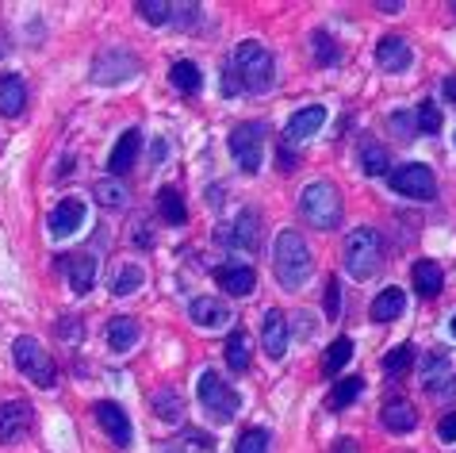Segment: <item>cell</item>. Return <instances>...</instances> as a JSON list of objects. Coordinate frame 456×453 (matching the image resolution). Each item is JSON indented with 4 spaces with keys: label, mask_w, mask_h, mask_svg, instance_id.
<instances>
[{
    "label": "cell",
    "mask_w": 456,
    "mask_h": 453,
    "mask_svg": "<svg viewBox=\"0 0 456 453\" xmlns=\"http://www.w3.org/2000/svg\"><path fill=\"white\" fill-rule=\"evenodd\" d=\"M379 419H384L387 431L407 434V431H414L418 415H414V408L407 404V399H391V404H384V411H379Z\"/></svg>",
    "instance_id": "obj_24"
},
{
    "label": "cell",
    "mask_w": 456,
    "mask_h": 453,
    "mask_svg": "<svg viewBox=\"0 0 456 453\" xmlns=\"http://www.w3.org/2000/svg\"><path fill=\"white\" fill-rule=\"evenodd\" d=\"M299 211H303V219H307L311 226H319V231H330V226L341 223V193H338L330 181H314V185L303 188Z\"/></svg>",
    "instance_id": "obj_4"
},
{
    "label": "cell",
    "mask_w": 456,
    "mask_h": 453,
    "mask_svg": "<svg viewBox=\"0 0 456 453\" xmlns=\"http://www.w3.org/2000/svg\"><path fill=\"white\" fill-rule=\"evenodd\" d=\"M138 73V58L131 50H108V54L96 58V73L93 78L100 85H119V81H131Z\"/></svg>",
    "instance_id": "obj_10"
},
{
    "label": "cell",
    "mask_w": 456,
    "mask_h": 453,
    "mask_svg": "<svg viewBox=\"0 0 456 453\" xmlns=\"http://www.w3.org/2000/svg\"><path fill=\"white\" fill-rule=\"evenodd\" d=\"M196 392H200V404H204L208 419H215V423H231L234 415H238V408H242V399H238V392H234V388L226 384L215 369L200 373Z\"/></svg>",
    "instance_id": "obj_6"
},
{
    "label": "cell",
    "mask_w": 456,
    "mask_h": 453,
    "mask_svg": "<svg viewBox=\"0 0 456 453\" xmlns=\"http://www.w3.org/2000/svg\"><path fill=\"white\" fill-rule=\"evenodd\" d=\"M334 453H361V449H357V442H353V438H341Z\"/></svg>",
    "instance_id": "obj_46"
},
{
    "label": "cell",
    "mask_w": 456,
    "mask_h": 453,
    "mask_svg": "<svg viewBox=\"0 0 456 453\" xmlns=\"http://www.w3.org/2000/svg\"><path fill=\"white\" fill-rule=\"evenodd\" d=\"M188 316H192L200 331H219V326L231 323V308L215 296H196L192 304H188Z\"/></svg>",
    "instance_id": "obj_14"
},
{
    "label": "cell",
    "mask_w": 456,
    "mask_h": 453,
    "mask_svg": "<svg viewBox=\"0 0 456 453\" xmlns=\"http://www.w3.org/2000/svg\"><path fill=\"white\" fill-rule=\"evenodd\" d=\"M169 81H173V89H181V93L204 89V73L196 70V62H176V66L169 70Z\"/></svg>",
    "instance_id": "obj_28"
},
{
    "label": "cell",
    "mask_w": 456,
    "mask_h": 453,
    "mask_svg": "<svg viewBox=\"0 0 456 453\" xmlns=\"http://www.w3.org/2000/svg\"><path fill=\"white\" fill-rule=\"evenodd\" d=\"M234 453H269V431H261V426H253L238 438V449Z\"/></svg>",
    "instance_id": "obj_38"
},
{
    "label": "cell",
    "mask_w": 456,
    "mask_h": 453,
    "mask_svg": "<svg viewBox=\"0 0 456 453\" xmlns=\"http://www.w3.org/2000/svg\"><path fill=\"white\" fill-rule=\"evenodd\" d=\"M361 169L364 173H369V177H379V173H387V150L384 146H379V143H372V138H369V143H361Z\"/></svg>",
    "instance_id": "obj_29"
},
{
    "label": "cell",
    "mask_w": 456,
    "mask_h": 453,
    "mask_svg": "<svg viewBox=\"0 0 456 453\" xmlns=\"http://www.w3.org/2000/svg\"><path fill=\"white\" fill-rule=\"evenodd\" d=\"M273 269H276V281H281L288 292H296L311 281V269H314V258H311V246L303 243L299 231H281L273 243Z\"/></svg>",
    "instance_id": "obj_1"
},
{
    "label": "cell",
    "mask_w": 456,
    "mask_h": 453,
    "mask_svg": "<svg viewBox=\"0 0 456 453\" xmlns=\"http://www.w3.org/2000/svg\"><path fill=\"white\" fill-rule=\"evenodd\" d=\"M281 169H284V173L296 169V154H291V146H288V143L281 146Z\"/></svg>",
    "instance_id": "obj_44"
},
{
    "label": "cell",
    "mask_w": 456,
    "mask_h": 453,
    "mask_svg": "<svg viewBox=\"0 0 456 453\" xmlns=\"http://www.w3.org/2000/svg\"><path fill=\"white\" fill-rule=\"evenodd\" d=\"M414 119H418V131H426V135H437L441 131V108L429 104V100H422V104L414 108Z\"/></svg>",
    "instance_id": "obj_36"
},
{
    "label": "cell",
    "mask_w": 456,
    "mask_h": 453,
    "mask_svg": "<svg viewBox=\"0 0 456 453\" xmlns=\"http://www.w3.org/2000/svg\"><path fill=\"white\" fill-rule=\"evenodd\" d=\"M338 311H341V284L330 276L326 281V316H338Z\"/></svg>",
    "instance_id": "obj_42"
},
{
    "label": "cell",
    "mask_w": 456,
    "mask_h": 453,
    "mask_svg": "<svg viewBox=\"0 0 456 453\" xmlns=\"http://www.w3.org/2000/svg\"><path fill=\"white\" fill-rule=\"evenodd\" d=\"M81 223H85V204L81 200H61V204L50 211V235H58V238L73 235Z\"/></svg>",
    "instance_id": "obj_20"
},
{
    "label": "cell",
    "mask_w": 456,
    "mask_h": 453,
    "mask_svg": "<svg viewBox=\"0 0 456 453\" xmlns=\"http://www.w3.org/2000/svg\"><path fill=\"white\" fill-rule=\"evenodd\" d=\"M353 358V338H346V334H341V338H334V346L330 350H326V354H322V373H338V369H346V361Z\"/></svg>",
    "instance_id": "obj_32"
},
{
    "label": "cell",
    "mask_w": 456,
    "mask_h": 453,
    "mask_svg": "<svg viewBox=\"0 0 456 453\" xmlns=\"http://www.w3.org/2000/svg\"><path fill=\"white\" fill-rule=\"evenodd\" d=\"M93 415H96V423L104 426V434H108L119 449L131 446V434H134V431H131V419H126V411L116 404V399H96Z\"/></svg>",
    "instance_id": "obj_9"
},
{
    "label": "cell",
    "mask_w": 456,
    "mask_h": 453,
    "mask_svg": "<svg viewBox=\"0 0 456 453\" xmlns=\"http://www.w3.org/2000/svg\"><path fill=\"white\" fill-rule=\"evenodd\" d=\"M158 211H161V219L173 223V226H181L188 219V208H184V200H181V193H176L173 185H166L158 193Z\"/></svg>",
    "instance_id": "obj_27"
},
{
    "label": "cell",
    "mask_w": 456,
    "mask_h": 453,
    "mask_svg": "<svg viewBox=\"0 0 456 453\" xmlns=\"http://www.w3.org/2000/svg\"><path fill=\"white\" fill-rule=\"evenodd\" d=\"M452 12H456V4H452Z\"/></svg>",
    "instance_id": "obj_49"
},
{
    "label": "cell",
    "mask_w": 456,
    "mask_h": 453,
    "mask_svg": "<svg viewBox=\"0 0 456 453\" xmlns=\"http://www.w3.org/2000/svg\"><path fill=\"white\" fill-rule=\"evenodd\" d=\"M142 281H146L142 266H119L116 273H111V292H116V296H131Z\"/></svg>",
    "instance_id": "obj_31"
},
{
    "label": "cell",
    "mask_w": 456,
    "mask_h": 453,
    "mask_svg": "<svg viewBox=\"0 0 456 453\" xmlns=\"http://www.w3.org/2000/svg\"><path fill=\"white\" fill-rule=\"evenodd\" d=\"M261 346H265V354H269L273 361H281V358L288 354V319H284L281 308H269V311H265Z\"/></svg>",
    "instance_id": "obj_12"
},
{
    "label": "cell",
    "mask_w": 456,
    "mask_h": 453,
    "mask_svg": "<svg viewBox=\"0 0 456 453\" xmlns=\"http://www.w3.org/2000/svg\"><path fill=\"white\" fill-rule=\"evenodd\" d=\"M376 62H379V70H387V73H403L411 66V46L403 35H384L376 46Z\"/></svg>",
    "instance_id": "obj_15"
},
{
    "label": "cell",
    "mask_w": 456,
    "mask_h": 453,
    "mask_svg": "<svg viewBox=\"0 0 456 453\" xmlns=\"http://www.w3.org/2000/svg\"><path fill=\"white\" fill-rule=\"evenodd\" d=\"M23 108H28V85H23V78H16V73H4V78H0V116L16 119Z\"/></svg>",
    "instance_id": "obj_19"
},
{
    "label": "cell",
    "mask_w": 456,
    "mask_h": 453,
    "mask_svg": "<svg viewBox=\"0 0 456 453\" xmlns=\"http://www.w3.org/2000/svg\"><path fill=\"white\" fill-rule=\"evenodd\" d=\"M138 150H142V131H138V128L123 131V135H119V143H116V150H111V158H108V169H111V177H123V173L134 166Z\"/></svg>",
    "instance_id": "obj_16"
},
{
    "label": "cell",
    "mask_w": 456,
    "mask_h": 453,
    "mask_svg": "<svg viewBox=\"0 0 456 453\" xmlns=\"http://www.w3.org/2000/svg\"><path fill=\"white\" fill-rule=\"evenodd\" d=\"M437 438L441 442H456V411H449L445 419L437 423Z\"/></svg>",
    "instance_id": "obj_43"
},
{
    "label": "cell",
    "mask_w": 456,
    "mask_h": 453,
    "mask_svg": "<svg viewBox=\"0 0 456 453\" xmlns=\"http://www.w3.org/2000/svg\"><path fill=\"white\" fill-rule=\"evenodd\" d=\"M441 89H445V100H452V104H456V78H445V85H441Z\"/></svg>",
    "instance_id": "obj_47"
},
{
    "label": "cell",
    "mask_w": 456,
    "mask_h": 453,
    "mask_svg": "<svg viewBox=\"0 0 456 453\" xmlns=\"http://www.w3.org/2000/svg\"><path fill=\"white\" fill-rule=\"evenodd\" d=\"M12 358H16V369L23 376H31V384H39V388H54L58 384L54 358H50L31 334H20L16 342H12Z\"/></svg>",
    "instance_id": "obj_5"
},
{
    "label": "cell",
    "mask_w": 456,
    "mask_h": 453,
    "mask_svg": "<svg viewBox=\"0 0 456 453\" xmlns=\"http://www.w3.org/2000/svg\"><path fill=\"white\" fill-rule=\"evenodd\" d=\"M226 365H231L234 373L249 369V338H246L242 326H234V331L226 334Z\"/></svg>",
    "instance_id": "obj_26"
},
{
    "label": "cell",
    "mask_w": 456,
    "mask_h": 453,
    "mask_svg": "<svg viewBox=\"0 0 456 453\" xmlns=\"http://www.w3.org/2000/svg\"><path fill=\"white\" fill-rule=\"evenodd\" d=\"M403 308H407V296H403V288H384L376 300H372V319L376 323H391L403 316Z\"/></svg>",
    "instance_id": "obj_23"
},
{
    "label": "cell",
    "mask_w": 456,
    "mask_h": 453,
    "mask_svg": "<svg viewBox=\"0 0 456 453\" xmlns=\"http://www.w3.org/2000/svg\"><path fill=\"white\" fill-rule=\"evenodd\" d=\"M154 415L166 423H181L184 419V396L176 388H158L154 392Z\"/></svg>",
    "instance_id": "obj_25"
},
{
    "label": "cell",
    "mask_w": 456,
    "mask_h": 453,
    "mask_svg": "<svg viewBox=\"0 0 456 453\" xmlns=\"http://www.w3.org/2000/svg\"><path fill=\"white\" fill-rule=\"evenodd\" d=\"M411 361H414V350H411V346H395L391 354H384V373L399 376V373L411 369Z\"/></svg>",
    "instance_id": "obj_37"
},
{
    "label": "cell",
    "mask_w": 456,
    "mask_h": 453,
    "mask_svg": "<svg viewBox=\"0 0 456 453\" xmlns=\"http://www.w3.org/2000/svg\"><path fill=\"white\" fill-rule=\"evenodd\" d=\"M376 8H379V12H387V16H391V12H403V0H379Z\"/></svg>",
    "instance_id": "obj_45"
},
{
    "label": "cell",
    "mask_w": 456,
    "mask_h": 453,
    "mask_svg": "<svg viewBox=\"0 0 456 453\" xmlns=\"http://www.w3.org/2000/svg\"><path fill=\"white\" fill-rule=\"evenodd\" d=\"M61 269H66L73 292L85 296L88 288H93V281H96V254H88V250H73V254L61 258Z\"/></svg>",
    "instance_id": "obj_13"
},
{
    "label": "cell",
    "mask_w": 456,
    "mask_h": 453,
    "mask_svg": "<svg viewBox=\"0 0 456 453\" xmlns=\"http://www.w3.org/2000/svg\"><path fill=\"white\" fill-rule=\"evenodd\" d=\"M449 326H452V334H456V316H452V323H449Z\"/></svg>",
    "instance_id": "obj_48"
},
{
    "label": "cell",
    "mask_w": 456,
    "mask_h": 453,
    "mask_svg": "<svg viewBox=\"0 0 456 453\" xmlns=\"http://www.w3.org/2000/svg\"><path fill=\"white\" fill-rule=\"evenodd\" d=\"M364 392V381L361 376H346V381H341L338 388H334V396H330V408L334 411H341V408H349L353 399H357Z\"/></svg>",
    "instance_id": "obj_34"
},
{
    "label": "cell",
    "mask_w": 456,
    "mask_h": 453,
    "mask_svg": "<svg viewBox=\"0 0 456 453\" xmlns=\"http://www.w3.org/2000/svg\"><path fill=\"white\" fill-rule=\"evenodd\" d=\"M452 376V365H449V358L445 354H429L426 361H422V384L426 388H441Z\"/></svg>",
    "instance_id": "obj_30"
},
{
    "label": "cell",
    "mask_w": 456,
    "mask_h": 453,
    "mask_svg": "<svg viewBox=\"0 0 456 453\" xmlns=\"http://www.w3.org/2000/svg\"><path fill=\"white\" fill-rule=\"evenodd\" d=\"M314 54H319V62H322V66H330V62L338 58V46H334V39H330V35H326V31H314Z\"/></svg>",
    "instance_id": "obj_40"
},
{
    "label": "cell",
    "mask_w": 456,
    "mask_h": 453,
    "mask_svg": "<svg viewBox=\"0 0 456 453\" xmlns=\"http://www.w3.org/2000/svg\"><path fill=\"white\" fill-rule=\"evenodd\" d=\"M414 111H395V116H391V128L399 131V138H414L418 135V128H414Z\"/></svg>",
    "instance_id": "obj_41"
},
{
    "label": "cell",
    "mask_w": 456,
    "mask_h": 453,
    "mask_svg": "<svg viewBox=\"0 0 456 453\" xmlns=\"http://www.w3.org/2000/svg\"><path fill=\"white\" fill-rule=\"evenodd\" d=\"M322 123H326V108L322 104L299 108L296 116L288 119V143H307L314 131H322Z\"/></svg>",
    "instance_id": "obj_18"
},
{
    "label": "cell",
    "mask_w": 456,
    "mask_h": 453,
    "mask_svg": "<svg viewBox=\"0 0 456 453\" xmlns=\"http://www.w3.org/2000/svg\"><path fill=\"white\" fill-rule=\"evenodd\" d=\"M346 269L357 281H369V276L384 269V238H379L376 226H357L346 238Z\"/></svg>",
    "instance_id": "obj_3"
},
{
    "label": "cell",
    "mask_w": 456,
    "mask_h": 453,
    "mask_svg": "<svg viewBox=\"0 0 456 453\" xmlns=\"http://www.w3.org/2000/svg\"><path fill=\"white\" fill-rule=\"evenodd\" d=\"M238 85L246 93H269L276 81V62L261 43H242L234 46V62H231Z\"/></svg>",
    "instance_id": "obj_2"
},
{
    "label": "cell",
    "mask_w": 456,
    "mask_h": 453,
    "mask_svg": "<svg viewBox=\"0 0 456 453\" xmlns=\"http://www.w3.org/2000/svg\"><path fill=\"white\" fill-rule=\"evenodd\" d=\"M391 188L411 200H434L437 193V181L434 173H429L426 166H418V161H407V166H399L395 173H391Z\"/></svg>",
    "instance_id": "obj_8"
},
{
    "label": "cell",
    "mask_w": 456,
    "mask_h": 453,
    "mask_svg": "<svg viewBox=\"0 0 456 453\" xmlns=\"http://www.w3.org/2000/svg\"><path fill=\"white\" fill-rule=\"evenodd\" d=\"M138 16H142L146 23H169L173 20V4L169 0H138Z\"/></svg>",
    "instance_id": "obj_35"
},
{
    "label": "cell",
    "mask_w": 456,
    "mask_h": 453,
    "mask_svg": "<svg viewBox=\"0 0 456 453\" xmlns=\"http://www.w3.org/2000/svg\"><path fill=\"white\" fill-rule=\"evenodd\" d=\"M234 238L238 243H246V246H257V211H242V216H238Z\"/></svg>",
    "instance_id": "obj_39"
},
{
    "label": "cell",
    "mask_w": 456,
    "mask_h": 453,
    "mask_svg": "<svg viewBox=\"0 0 456 453\" xmlns=\"http://www.w3.org/2000/svg\"><path fill=\"white\" fill-rule=\"evenodd\" d=\"M231 146V158L238 161L242 173H257L261 161H265V123H238L226 138Z\"/></svg>",
    "instance_id": "obj_7"
},
{
    "label": "cell",
    "mask_w": 456,
    "mask_h": 453,
    "mask_svg": "<svg viewBox=\"0 0 456 453\" xmlns=\"http://www.w3.org/2000/svg\"><path fill=\"white\" fill-rule=\"evenodd\" d=\"M138 334H142V326H138L131 316H119V319L108 323V346L116 350V354H126V350L138 342Z\"/></svg>",
    "instance_id": "obj_22"
},
{
    "label": "cell",
    "mask_w": 456,
    "mask_h": 453,
    "mask_svg": "<svg viewBox=\"0 0 456 453\" xmlns=\"http://www.w3.org/2000/svg\"><path fill=\"white\" fill-rule=\"evenodd\" d=\"M31 404H23V399H8V404H0V442L12 446V442H20L23 434H28V426H31Z\"/></svg>",
    "instance_id": "obj_11"
},
{
    "label": "cell",
    "mask_w": 456,
    "mask_h": 453,
    "mask_svg": "<svg viewBox=\"0 0 456 453\" xmlns=\"http://www.w3.org/2000/svg\"><path fill=\"white\" fill-rule=\"evenodd\" d=\"M411 281H414V288H418V296L434 300V296L441 292V284H445V273H441L437 261H414Z\"/></svg>",
    "instance_id": "obj_21"
},
{
    "label": "cell",
    "mask_w": 456,
    "mask_h": 453,
    "mask_svg": "<svg viewBox=\"0 0 456 453\" xmlns=\"http://www.w3.org/2000/svg\"><path fill=\"white\" fill-rule=\"evenodd\" d=\"M93 196H96V204H100V208H123V204H126V188H123V181H116V177L96 181Z\"/></svg>",
    "instance_id": "obj_33"
},
{
    "label": "cell",
    "mask_w": 456,
    "mask_h": 453,
    "mask_svg": "<svg viewBox=\"0 0 456 453\" xmlns=\"http://www.w3.org/2000/svg\"><path fill=\"white\" fill-rule=\"evenodd\" d=\"M215 281L223 284V292L231 296H253V288H257V273H253L249 266H219L215 269Z\"/></svg>",
    "instance_id": "obj_17"
}]
</instances>
